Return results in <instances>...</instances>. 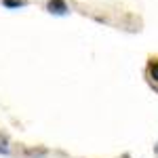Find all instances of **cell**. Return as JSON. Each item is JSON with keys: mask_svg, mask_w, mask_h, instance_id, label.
Wrapping results in <instances>:
<instances>
[{"mask_svg": "<svg viewBox=\"0 0 158 158\" xmlns=\"http://www.w3.org/2000/svg\"><path fill=\"white\" fill-rule=\"evenodd\" d=\"M47 11L51 13V15H68L70 13V9H68V4H65V0H49L47 2Z\"/></svg>", "mask_w": 158, "mask_h": 158, "instance_id": "obj_1", "label": "cell"}, {"mask_svg": "<svg viewBox=\"0 0 158 158\" xmlns=\"http://www.w3.org/2000/svg\"><path fill=\"white\" fill-rule=\"evenodd\" d=\"M148 78H150L152 86L158 89V57H150V61H148Z\"/></svg>", "mask_w": 158, "mask_h": 158, "instance_id": "obj_2", "label": "cell"}, {"mask_svg": "<svg viewBox=\"0 0 158 158\" xmlns=\"http://www.w3.org/2000/svg\"><path fill=\"white\" fill-rule=\"evenodd\" d=\"M9 11H15V9H21V6H27V0H0Z\"/></svg>", "mask_w": 158, "mask_h": 158, "instance_id": "obj_3", "label": "cell"}, {"mask_svg": "<svg viewBox=\"0 0 158 158\" xmlns=\"http://www.w3.org/2000/svg\"><path fill=\"white\" fill-rule=\"evenodd\" d=\"M11 152V143H9V137L0 133V156H6Z\"/></svg>", "mask_w": 158, "mask_h": 158, "instance_id": "obj_4", "label": "cell"}, {"mask_svg": "<svg viewBox=\"0 0 158 158\" xmlns=\"http://www.w3.org/2000/svg\"><path fill=\"white\" fill-rule=\"evenodd\" d=\"M154 152H156V154H158V143H156V146H154Z\"/></svg>", "mask_w": 158, "mask_h": 158, "instance_id": "obj_5", "label": "cell"}]
</instances>
